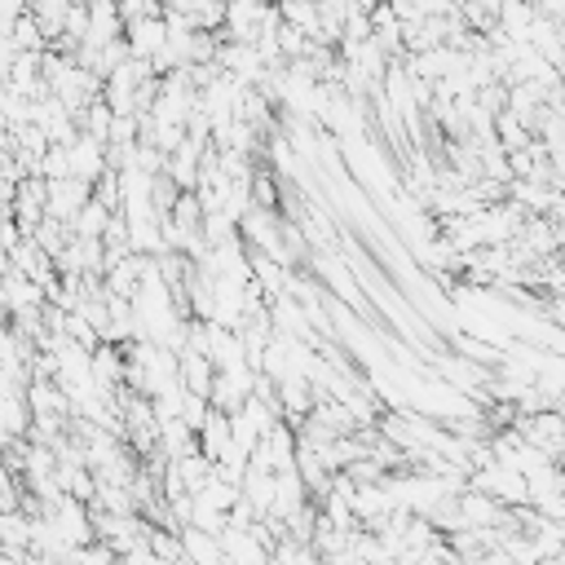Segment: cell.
Instances as JSON below:
<instances>
[{
  "label": "cell",
  "mask_w": 565,
  "mask_h": 565,
  "mask_svg": "<svg viewBox=\"0 0 565 565\" xmlns=\"http://www.w3.org/2000/svg\"><path fill=\"white\" fill-rule=\"evenodd\" d=\"M93 203V186L89 181H80V177H71V181H49V221H63V225H71V234H76V221H80V212Z\"/></svg>",
  "instance_id": "cell-1"
},
{
  "label": "cell",
  "mask_w": 565,
  "mask_h": 565,
  "mask_svg": "<svg viewBox=\"0 0 565 565\" xmlns=\"http://www.w3.org/2000/svg\"><path fill=\"white\" fill-rule=\"evenodd\" d=\"M181 385H186V394H199V398L212 402V385H217L212 358H203V354H181Z\"/></svg>",
  "instance_id": "cell-3"
},
{
  "label": "cell",
  "mask_w": 565,
  "mask_h": 565,
  "mask_svg": "<svg viewBox=\"0 0 565 565\" xmlns=\"http://www.w3.org/2000/svg\"><path fill=\"white\" fill-rule=\"evenodd\" d=\"M124 41H129L133 58H146V63H155V58L168 49L173 32H168V19H146V23H133V27L124 32Z\"/></svg>",
  "instance_id": "cell-2"
}]
</instances>
